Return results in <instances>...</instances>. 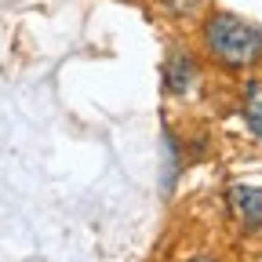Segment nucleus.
<instances>
[{"mask_svg":"<svg viewBox=\"0 0 262 262\" xmlns=\"http://www.w3.org/2000/svg\"><path fill=\"white\" fill-rule=\"evenodd\" d=\"M244 117H248L251 131L262 139V84L258 80L248 84V91H244Z\"/></svg>","mask_w":262,"mask_h":262,"instance_id":"nucleus-4","label":"nucleus"},{"mask_svg":"<svg viewBox=\"0 0 262 262\" xmlns=\"http://www.w3.org/2000/svg\"><path fill=\"white\" fill-rule=\"evenodd\" d=\"M196 262H211V258H196Z\"/></svg>","mask_w":262,"mask_h":262,"instance_id":"nucleus-5","label":"nucleus"},{"mask_svg":"<svg viewBox=\"0 0 262 262\" xmlns=\"http://www.w3.org/2000/svg\"><path fill=\"white\" fill-rule=\"evenodd\" d=\"M204 48L229 70H244L262 58V29L248 18L219 11L204 22Z\"/></svg>","mask_w":262,"mask_h":262,"instance_id":"nucleus-1","label":"nucleus"},{"mask_svg":"<svg viewBox=\"0 0 262 262\" xmlns=\"http://www.w3.org/2000/svg\"><path fill=\"white\" fill-rule=\"evenodd\" d=\"M196 80V62L186 51H175L168 62H164V84H168L171 95H186V88Z\"/></svg>","mask_w":262,"mask_h":262,"instance_id":"nucleus-3","label":"nucleus"},{"mask_svg":"<svg viewBox=\"0 0 262 262\" xmlns=\"http://www.w3.org/2000/svg\"><path fill=\"white\" fill-rule=\"evenodd\" d=\"M229 211L244 229H258L262 226V189L258 186H233L229 189Z\"/></svg>","mask_w":262,"mask_h":262,"instance_id":"nucleus-2","label":"nucleus"}]
</instances>
